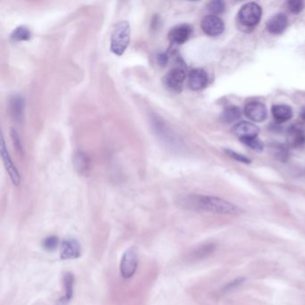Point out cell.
Segmentation results:
<instances>
[{
    "label": "cell",
    "mask_w": 305,
    "mask_h": 305,
    "mask_svg": "<svg viewBox=\"0 0 305 305\" xmlns=\"http://www.w3.org/2000/svg\"><path fill=\"white\" fill-rule=\"evenodd\" d=\"M225 152H226V154L229 156V157H231L232 159L239 161V162L244 163V164H250V163H251V161H250L248 158H246L245 156L242 155V154H239V153H236L235 151L230 150H225Z\"/></svg>",
    "instance_id": "cell-27"
},
{
    "label": "cell",
    "mask_w": 305,
    "mask_h": 305,
    "mask_svg": "<svg viewBox=\"0 0 305 305\" xmlns=\"http://www.w3.org/2000/svg\"><path fill=\"white\" fill-rule=\"evenodd\" d=\"M287 6H288L289 11H291L292 13L297 14V13H300L301 11L304 9L305 3L301 0H291V1L287 2Z\"/></svg>",
    "instance_id": "cell-25"
},
{
    "label": "cell",
    "mask_w": 305,
    "mask_h": 305,
    "mask_svg": "<svg viewBox=\"0 0 305 305\" xmlns=\"http://www.w3.org/2000/svg\"><path fill=\"white\" fill-rule=\"evenodd\" d=\"M301 117H302V118H303V120H304V121H305V108H304V109H303V111H302V113H301Z\"/></svg>",
    "instance_id": "cell-30"
},
{
    "label": "cell",
    "mask_w": 305,
    "mask_h": 305,
    "mask_svg": "<svg viewBox=\"0 0 305 305\" xmlns=\"http://www.w3.org/2000/svg\"><path fill=\"white\" fill-rule=\"evenodd\" d=\"M244 114L252 122H263L267 118V108L261 102H250L244 108Z\"/></svg>",
    "instance_id": "cell-10"
},
{
    "label": "cell",
    "mask_w": 305,
    "mask_h": 305,
    "mask_svg": "<svg viewBox=\"0 0 305 305\" xmlns=\"http://www.w3.org/2000/svg\"><path fill=\"white\" fill-rule=\"evenodd\" d=\"M179 204L185 209L217 214H233L238 210L235 204L214 196L188 195L180 199Z\"/></svg>",
    "instance_id": "cell-1"
},
{
    "label": "cell",
    "mask_w": 305,
    "mask_h": 305,
    "mask_svg": "<svg viewBox=\"0 0 305 305\" xmlns=\"http://www.w3.org/2000/svg\"><path fill=\"white\" fill-rule=\"evenodd\" d=\"M243 281H244V279H236L235 281H233V282H231V283L227 285L225 289H226V291L227 290H233L234 288H236V286H238L239 285L243 284Z\"/></svg>",
    "instance_id": "cell-28"
},
{
    "label": "cell",
    "mask_w": 305,
    "mask_h": 305,
    "mask_svg": "<svg viewBox=\"0 0 305 305\" xmlns=\"http://www.w3.org/2000/svg\"><path fill=\"white\" fill-rule=\"evenodd\" d=\"M202 29L209 36H219L224 31V22L219 16H205L202 21Z\"/></svg>",
    "instance_id": "cell-8"
},
{
    "label": "cell",
    "mask_w": 305,
    "mask_h": 305,
    "mask_svg": "<svg viewBox=\"0 0 305 305\" xmlns=\"http://www.w3.org/2000/svg\"><path fill=\"white\" fill-rule=\"evenodd\" d=\"M215 248L216 246L214 244H211L200 247L193 252V258L199 260V259L207 257V256H209V254H211L212 252H214Z\"/></svg>",
    "instance_id": "cell-21"
},
{
    "label": "cell",
    "mask_w": 305,
    "mask_h": 305,
    "mask_svg": "<svg viewBox=\"0 0 305 305\" xmlns=\"http://www.w3.org/2000/svg\"><path fill=\"white\" fill-rule=\"evenodd\" d=\"M193 32V28L189 24H180L174 27L168 33V39L172 43L181 45L186 42L189 38L191 37Z\"/></svg>",
    "instance_id": "cell-11"
},
{
    "label": "cell",
    "mask_w": 305,
    "mask_h": 305,
    "mask_svg": "<svg viewBox=\"0 0 305 305\" xmlns=\"http://www.w3.org/2000/svg\"><path fill=\"white\" fill-rule=\"evenodd\" d=\"M185 77L186 74L184 69L182 67H176L174 69L170 70L168 74L165 76L164 82L166 87L171 91L179 92L182 91Z\"/></svg>",
    "instance_id": "cell-5"
},
{
    "label": "cell",
    "mask_w": 305,
    "mask_h": 305,
    "mask_svg": "<svg viewBox=\"0 0 305 305\" xmlns=\"http://www.w3.org/2000/svg\"><path fill=\"white\" fill-rule=\"evenodd\" d=\"M11 138H12V141L14 142V146H15V148L17 150V151L22 153V150H22L21 140H20V137H19V134H18V133L16 132L15 129L11 130Z\"/></svg>",
    "instance_id": "cell-26"
},
{
    "label": "cell",
    "mask_w": 305,
    "mask_h": 305,
    "mask_svg": "<svg viewBox=\"0 0 305 305\" xmlns=\"http://www.w3.org/2000/svg\"><path fill=\"white\" fill-rule=\"evenodd\" d=\"M241 118V110L237 107H229L225 108L221 114V119L225 123H231L239 120Z\"/></svg>",
    "instance_id": "cell-19"
},
{
    "label": "cell",
    "mask_w": 305,
    "mask_h": 305,
    "mask_svg": "<svg viewBox=\"0 0 305 305\" xmlns=\"http://www.w3.org/2000/svg\"><path fill=\"white\" fill-rule=\"evenodd\" d=\"M208 75L203 69L196 68L190 72L188 76V84L193 91H200L207 85Z\"/></svg>",
    "instance_id": "cell-12"
},
{
    "label": "cell",
    "mask_w": 305,
    "mask_h": 305,
    "mask_svg": "<svg viewBox=\"0 0 305 305\" xmlns=\"http://www.w3.org/2000/svg\"><path fill=\"white\" fill-rule=\"evenodd\" d=\"M11 114L16 121H21L24 112V100L21 96L13 97L10 102Z\"/></svg>",
    "instance_id": "cell-17"
},
{
    "label": "cell",
    "mask_w": 305,
    "mask_h": 305,
    "mask_svg": "<svg viewBox=\"0 0 305 305\" xmlns=\"http://www.w3.org/2000/svg\"><path fill=\"white\" fill-rule=\"evenodd\" d=\"M262 7L256 3H248L242 6L239 11L238 17L242 24L247 27H253L257 25L262 17Z\"/></svg>",
    "instance_id": "cell-4"
},
{
    "label": "cell",
    "mask_w": 305,
    "mask_h": 305,
    "mask_svg": "<svg viewBox=\"0 0 305 305\" xmlns=\"http://www.w3.org/2000/svg\"><path fill=\"white\" fill-rule=\"evenodd\" d=\"M207 7H208L209 13L212 14V16L220 15L225 10V3L222 1H219V0L212 1V2L209 3Z\"/></svg>",
    "instance_id": "cell-23"
},
{
    "label": "cell",
    "mask_w": 305,
    "mask_h": 305,
    "mask_svg": "<svg viewBox=\"0 0 305 305\" xmlns=\"http://www.w3.org/2000/svg\"><path fill=\"white\" fill-rule=\"evenodd\" d=\"M1 157L3 162L5 164V169L9 175L11 181L15 185H19L21 183V177L19 175V172L17 170L13 161L11 160L10 154L7 150V148L5 147V141L4 138H1Z\"/></svg>",
    "instance_id": "cell-7"
},
{
    "label": "cell",
    "mask_w": 305,
    "mask_h": 305,
    "mask_svg": "<svg viewBox=\"0 0 305 305\" xmlns=\"http://www.w3.org/2000/svg\"><path fill=\"white\" fill-rule=\"evenodd\" d=\"M75 276L70 272L64 275L63 284H64V297L69 302L74 296V288H75Z\"/></svg>",
    "instance_id": "cell-18"
},
{
    "label": "cell",
    "mask_w": 305,
    "mask_h": 305,
    "mask_svg": "<svg viewBox=\"0 0 305 305\" xmlns=\"http://www.w3.org/2000/svg\"><path fill=\"white\" fill-rule=\"evenodd\" d=\"M233 134L241 140L242 142L244 140L252 139L258 137L260 129L257 125L251 122H240L236 123L233 127Z\"/></svg>",
    "instance_id": "cell-9"
},
{
    "label": "cell",
    "mask_w": 305,
    "mask_h": 305,
    "mask_svg": "<svg viewBox=\"0 0 305 305\" xmlns=\"http://www.w3.org/2000/svg\"><path fill=\"white\" fill-rule=\"evenodd\" d=\"M42 246L48 252H53L59 246V238L57 236H48L42 242Z\"/></svg>",
    "instance_id": "cell-22"
},
{
    "label": "cell",
    "mask_w": 305,
    "mask_h": 305,
    "mask_svg": "<svg viewBox=\"0 0 305 305\" xmlns=\"http://www.w3.org/2000/svg\"><path fill=\"white\" fill-rule=\"evenodd\" d=\"M81 248L79 242L74 238L64 239L60 244V258L64 261L75 260L81 256Z\"/></svg>",
    "instance_id": "cell-6"
},
{
    "label": "cell",
    "mask_w": 305,
    "mask_h": 305,
    "mask_svg": "<svg viewBox=\"0 0 305 305\" xmlns=\"http://www.w3.org/2000/svg\"><path fill=\"white\" fill-rule=\"evenodd\" d=\"M271 112L276 121L279 123L286 122L293 117V110L287 105H276L272 107Z\"/></svg>",
    "instance_id": "cell-15"
},
{
    "label": "cell",
    "mask_w": 305,
    "mask_h": 305,
    "mask_svg": "<svg viewBox=\"0 0 305 305\" xmlns=\"http://www.w3.org/2000/svg\"><path fill=\"white\" fill-rule=\"evenodd\" d=\"M75 169L78 174L86 176L90 171V161L83 152H77L74 158Z\"/></svg>",
    "instance_id": "cell-16"
},
{
    "label": "cell",
    "mask_w": 305,
    "mask_h": 305,
    "mask_svg": "<svg viewBox=\"0 0 305 305\" xmlns=\"http://www.w3.org/2000/svg\"><path fill=\"white\" fill-rule=\"evenodd\" d=\"M31 37H32V32L26 26L17 27L11 34V38L16 41H29Z\"/></svg>",
    "instance_id": "cell-20"
},
{
    "label": "cell",
    "mask_w": 305,
    "mask_h": 305,
    "mask_svg": "<svg viewBox=\"0 0 305 305\" xmlns=\"http://www.w3.org/2000/svg\"><path fill=\"white\" fill-rule=\"evenodd\" d=\"M288 24L287 17L283 14L272 16L267 22V29L272 34H280L284 32Z\"/></svg>",
    "instance_id": "cell-13"
},
{
    "label": "cell",
    "mask_w": 305,
    "mask_h": 305,
    "mask_svg": "<svg viewBox=\"0 0 305 305\" xmlns=\"http://www.w3.org/2000/svg\"><path fill=\"white\" fill-rule=\"evenodd\" d=\"M131 36V27L127 21H118L111 34L110 50L118 57L122 56L128 47Z\"/></svg>",
    "instance_id": "cell-2"
},
{
    "label": "cell",
    "mask_w": 305,
    "mask_h": 305,
    "mask_svg": "<svg viewBox=\"0 0 305 305\" xmlns=\"http://www.w3.org/2000/svg\"><path fill=\"white\" fill-rule=\"evenodd\" d=\"M290 143L295 148H302L305 145V127L301 124H294L289 128Z\"/></svg>",
    "instance_id": "cell-14"
},
{
    "label": "cell",
    "mask_w": 305,
    "mask_h": 305,
    "mask_svg": "<svg viewBox=\"0 0 305 305\" xmlns=\"http://www.w3.org/2000/svg\"><path fill=\"white\" fill-rule=\"evenodd\" d=\"M243 142L247 146H249L252 150H256V151H263L264 149V144L261 140L258 137L252 138V139L244 140L243 141Z\"/></svg>",
    "instance_id": "cell-24"
},
{
    "label": "cell",
    "mask_w": 305,
    "mask_h": 305,
    "mask_svg": "<svg viewBox=\"0 0 305 305\" xmlns=\"http://www.w3.org/2000/svg\"><path fill=\"white\" fill-rule=\"evenodd\" d=\"M139 263L138 251L135 247H131L123 254L120 262V274L123 279H127L134 276Z\"/></svg>",
    "instance_id": "cell-3"
},
{
    "label": "cell",
    "mask_w": 305,
    "mask_h": 305,
    "mask_svg": "<svg viewBox=\"0 0 305 305\" xmlns=\"http://www.w3.org/2000/svg\"><path fill=\"white\" fill-rule=\"evenodd\" d=\"M158 59H159V62H160L162 65H164V64H166L167 58H166V55H161V56H159Z\"/></svg>",
    "instance_id": "cell-29"
}]
</instances>
